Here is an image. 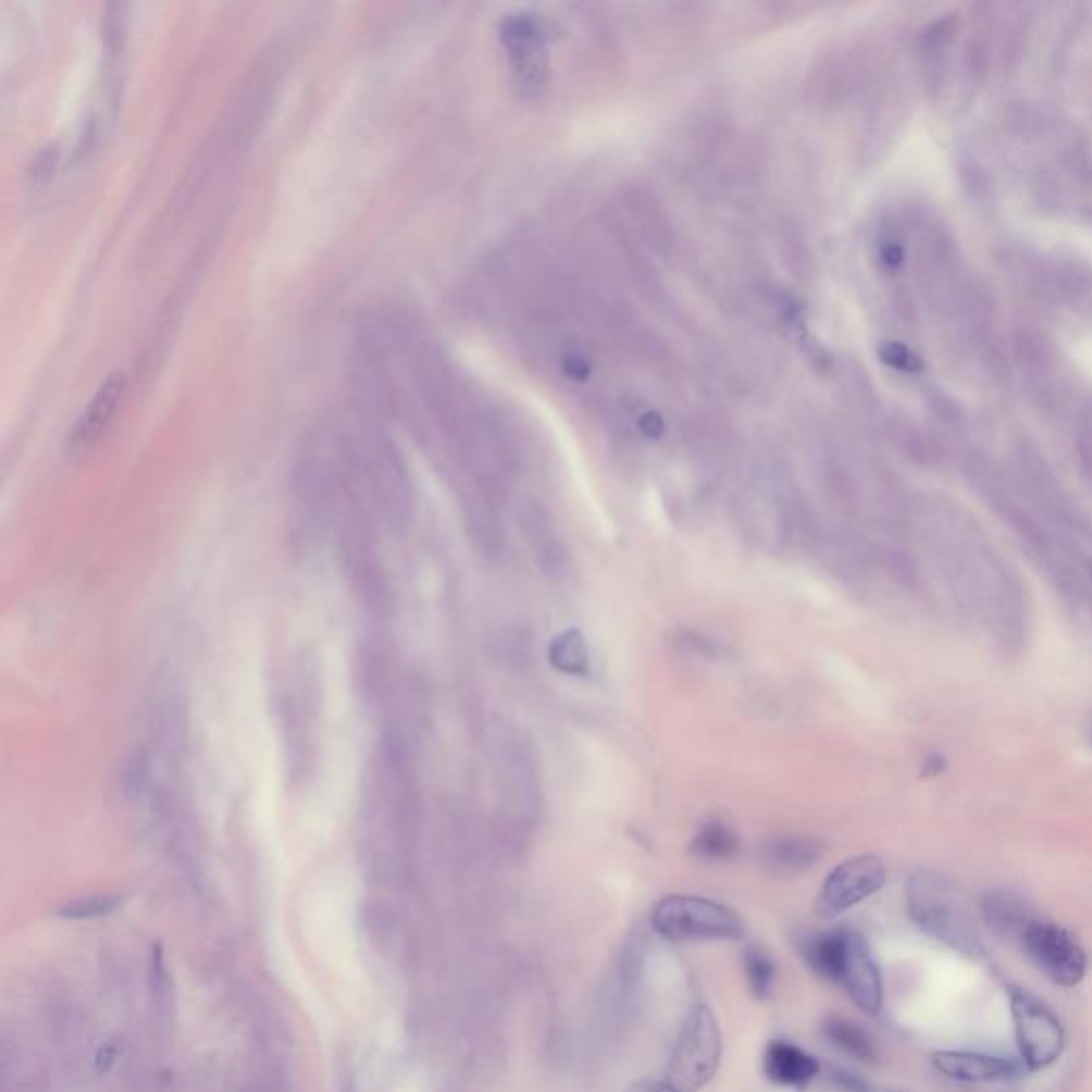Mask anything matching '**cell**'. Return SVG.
I'll list each match as a JSON object with an SVG mask.
<instances>
[{"instance_id": "cell-1", "label": "cell", "mask_w": 1092, "mask_h": 1092, "mask_svg": "<svg viewBox=\"0 0 1092 1092\" xmlns=\"http://www.w3.org/2000/svg\"><path fill=\"white\" fill-rule=\"evenodd\" d=\"M907 911L916 927L965 956H980L982 941L958 890L941 874L918 871L905 885Z\"/></svg>"}, {"instance_id": "cell-2", "label": "cell", "mask_w": 1092, "mask_h": 1092, "mask_svg": "<svg viewBox=\"0 0 1092 1092\" xmlns=\"http://www.w3.org/2000/svg\"><path fill=\"white\" fill-rule=\"evenodd\" d=\"M723 1041L715 1014L705 1005H694L670 1052L663 1082L677 1092H698L715 1078L721 1063Z\"/></svg>"}, {"instance_id": "cell-3", "label": "cell", "mask_w": 1092, "mask_h": 1092, "mask_svg": "<svg viewBox=\"0 0 1092 1092\" xmlns=\"http://www.w3.org/2000/svg\"><path fill=\"white\" fill-rule=\"evenodd\" d=\"M654 929L668 941H739L745 925L736 911L700 896H666L652 916Z\"/></svg>"}, {"instance_id": "cell-4", "label": "cell", "mask_w": 1092, "mask_h": 1092, "mask_svg": "<svg viewBox=\"0 0 1092 1092\" xmlns=\"http://www.w3.org/2000/svg\"><path fill=\"white\" fill-rule=\"evenodd\" d=\"M1012 1018L1020 1058L1031 1071L1056 1063L1065 1047V1029L1058 1016L1035 994L1022 988L1009 990Z\"/></svg>"}, {"instance_id": "cell-5", "label": "cell", "mask_w": 1092, "mask_h": 1092, "mask_svg": "<svg viewBox=\"0 0 1092 1092\" xmlns=\"http://www.w3.org/2000/svg\"><path fill=\"white\" fill-rule=\"evenodd\" d=\"M1029 958L1058 985L1074 988L1087 976V954L1074 934L1050 920H1033L1020 939Z\"/></svg>"}, {"instance_id": "cell-6", "label": "cell", "mask_w": 1092, "mask_h": 1092, "mask_svg": "<svg viewBox=\"0 0 1092 1092\" xmlns=\"http://www.w3.org/2000/svg\"><path fill=\"white\" fill-rule=\"evenodd\" d=\"M885 883V867L877 856H856L841 863L819 890L818 916L832 920L867 901Z\"/></svg>"}, {"instance_id": "cell-7", "label": "cell", "mask_w": 1092, "mask_h": 1092, "mask_svg": "<svg viewBox=\"0 0 1092 1092\" xmlns=\"http://www.w3.org/2000/svg\"><path fill=\"white\" fill-rule=\"evenodd\" d=\"M849 998L869 1016H877L883 1005V983L867 941L849 930L841 982Z\"/></svg>"}, {"instance_id": "cell-8", "label": "cell", "mask_w": 1092, "mask_h": 1092, "mask_svg": "<svg viewBox=\"0 0 1092 1092\" xmlns=\"http://www.w3.org/2000/svg\"><path fill=\"white\" fill-rule=\"evenodd\" d=\"M932 1065L943 1076L967 1082V1084H985V1082H1007L1018 1078L1020 1067L1012 1058L990 1056L980 1052H954L941 1050L932 1054Z\"/></svg>"}, {"instance_id": "cell-9", "label": "cell", "mask_w": 1092, "mask_h": 1092, "mask_svg": "<svg viewBox=\"0 0 1092 1092\" xmlns=\"http://www.w3.org/2000/svg\"><path fill=\"white\" fill-rule=\"evenodd\" d=\"M765 1078L774 1087L805 1091L821 1071L818 1058L798 1047L796 1043L774 1039L766 1045L762 1056Z\"/></svg>"}, {"instance_id": "cell-10", "label": "cell", "mask_w": 1092, "mask_h": 1092, "mask_svg": "<svg viewBox=\"0 0 1092 1092\" xmlns=\"http://www.w3.org/2000/svg\"><path fill=\"white\" fill-rule=\"evenodd\" d=\"M124 388H126V376L122 372L111 374L110 379L97 388L95 397L90 399V404L84 408L77 423L73 425V432L66 442L69 450L82 452V450H88L92 444H97V439L103 436V432L108 430V425L117 410V404L122 401Z\"/></svg>"}, {"instance_id": "cell-11", "label": "cell", "mask_w": 1092, "mask_h": 1092, "mask_svg": "<svg viewBox=\"0 0 1092 1092\" xmlns=\"http://www.w3.org/2000/svg\"><path fill=\"white\" fill-rule=\"evenodd\" d=\"M982 914L985 925L994 930V934L1003 939H1022L1025 930L1031 927L1035 916L1029 905L1012 892L994 890L988 892L982 901Z\"/></svg>"}, {"instance_id": "cell-12", "label": "cell", "mask_w": 1092, "mask_h": 1092, "mask_svg": "<svg viewBox=\"0 0 1092 1092\" xmlns=\"http://www.w3.org/2000/svg\"><path fill=\"white\" fill-rule=\"evenodd\" d=\"M847 941H849V930L819 932L805 941L803 956L809 963V967L823 980L841 982L845 954H847Z\"/></svg>"}, {"instance_id": "cell-13", "label": "cell", "mask_w": 1092, "mask_h": 1092, "mask_svg": "<svg viewBox=\"0 0 1092 1092\" xmlns=\"http://www.w3.org/2000/svg\"><path fill=\"white\" fill-rule=\"evenodd\" d=\"M958 20L954 15H945L936 22H932L922 35V54H925V73H927V84L930 88H941L947 60H950V46L956 35Z\"/></svg>"}, {"instance_id": "cell-14", "label": "cell", "mask_w": 1092, "mask_h": 1092, "mask_svg": "<svg viewBox=\"0 0 1092 1092\" xmlns=\"http://www.w3.org/2000/svg\"><path fill=\"white\" fill-rule=\"evenodd\" d=\"M819 843L811 839H779L766 847V865L777 873H801L818 863Z\"/></svg>"}, {"instance_id": "cell-15", "label": "cell", "mask_w": 1092, "mask_h": 1092, "mask_svg": "<svg viewBox=\"0 0 1092 1092\" xmlns=\"http://www.w3.org/2000/svg\"><path fill=\"white\" fill-rule=\"evenodd\" d=\"M821 1031H823V1038L828 1039L836 1050H841L843 1054H847L856 1060L873 1063L877 1058L873 1038L863 1027H858L856 1022H852L847 1018L832 1016L823 1022Z\"/></svg>"}, {"instance_id": "cell-16", "label": "cell", "mask_w": 1092, "mask_h": 1092, "mask_svg": "<svg viewBox=\"0 0 1092 1092\" xmlns=\"http://www.w3.org/2000/svg\"><path fill=\"white\" fill-rule=\"evenodd\" d=\"M739 836L736 832L719 821H710L698 830L692 841L694 856L703 860H730L739 854Z\"/></svg>"}, {"instance_id": "cell-17", "label": "cell", "mask_w": 1092, "mask_h": 1092, "mask_svg": "<svg viewBox=\"0 0 1092 1092\" xmlns=\"http://www.w3.org/2000/svg\"><path fill=\"white\" fill-rule=\"evenodd\" d=\"M548 656H550V663L566 674L583 677L590 672L587 645H585V638L581 636V632H576V630H568V632L559 634L557 638H553Z\"/></svg>"}, {"instance_id": "cell-18", "label": "cell", "mask_w": 1092, "mask_h": 1092, "mask_svg": "<svg viewBox=\"0 0 1092 1092\" xmlns=\"http://www.w3.org/2000/svg\"><path fill=\"white\" fill-rule=\"evenodd\" d=\"M743 967H745V978L749 983V990L754 992L756 998H768L772 992V985L777 980V969L770 956L762 950L749 947L743 956Z\"/></svg>"}, {"instance_id": "cell-19", "label": "cell", "mask_w": 1092, "mask_h": 1092, "mask_svg": "<svg viewBox=\"0 0 1092 1092\" xmlns=\"http://www.w3.org/2000/svg\"><path fill=\"white\" fill-rule=\"evenodd\" d=\"M117 903H120L117 896H86V898L66 903L58 914L62 918H71V920H90V918H99V916L110 914L117 907Z\"/></svg>"}, {"instance_id": "cell-20", "label": "cell", "mask_w": 1092, "mask_h": 1092, "mask_svg": "<svg viewBox=\"0 0 1092 1092\" xmlns=\"http://www.w3.org/2000/svg\"><path fill=\"white\" fill-rule=\"evenodd\" d=\"M1076 446H1078V455H1080L1084 472L1092 476V395H1089L1084 399V404L1080 406Z\"/></svg>"}, {"instance_id": "cell-21", "label": "cell", "mask_w": 1092, "mask_h": 1092, "mask_svg": "<svg viewBox=\"0 0 1092 1092\" xmlns=\"http://www.w3.org/2000/svg\"><path fill=\"white\" fill-rule=\"evenodd\" d=\"M883 357H885L888 363L896 365L898 370H907V372H918L920 370V359L909 348H905L901 344L885 346Z\"/></svg>"}, {"instance_id": "cell-22", "label": "cell", "mask_w": 1092, "mask_h": 1092, "mask_svg": "<svg viewBox=\"0 0 1092 1092\" xmlns=\"http://www.w3.org/2000/svg\"><path fill=\"white\" fill-rule=\"evenodd\" d=\"M623 1092H677L672 1091L663 1080H641L628 1087Z\"/></svg>"}, {"instance_id": "cell-23", "label": "cell", "mask_w": 1092, "mask_h": 1092, "mask_svg": "<svg viewBox=\"0 0 1092 1092\" xmlns=\"http://www.w3.org/2000/svg\"><path fill=\"white\" fill-rule=\"evenodd\" d=\"M834 1080H836V1082H839V1087H841V1089H845V1091L867 1092L865 1082H863V1080H858V1078H856V1076H852V1074H843V1071H839Z\"/></svg>"}, {"instance_id": "cell-24", "label": "cell", "mask_w": 1092, "mask_h": 1092, "mask_svg": "<svg viewBox=\"0 0 1092 1092\" xmlns=\"http://www.w3.org/2000/svg\"><path fill=\"white\" fill-rule=\"evenodd\" d=\"M1089 736H1091V743H1092V719H1091V725H1089Z\"/></svg>"}]
</instances>
